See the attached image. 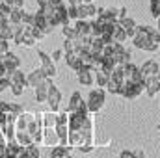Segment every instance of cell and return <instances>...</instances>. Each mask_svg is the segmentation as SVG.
<instances>
[{"label": "cell", "mask_w": 160, "mask_h": 158, "mask_svg": "<svg viewBox=\"0 0 160 158\" xmlns=\"http://www.w3.org/2000/svg\"><path fill=\"white\" fill-rule=\"evenodd\" d=\"M153 30H155V26H147V24H145V26H136V36H134L130 41H132V43H134V47H136V48H140V50L157 52L160 45L151 39Z\"/></svg>", "instance_id": "1"}, {"label": "cell", "mask_w": 160, "mask_h": 158, "mask_svg": "<svg viewBox=\"0 0 160 158\" xmlns=\"http://www.w3.org/2000/svg\"><path fill=\"white\" fill-rule=\"evenodd\" d=\"M106 102V91L102 87H97V89H91L89 95H88V101H86V106L89 110V114H99V110H102Z\"/></svg>", "instance_id": "2"}, {"label": "cell", "mask_w": 160, "mask_h": 158, "mask_svg": "<svg viewBox=\"0 0 160 158\" xmlns=\"http://www.w3.org/2000/svg\"><path fill=\"white\" fill-rule=\"evenodd\" d=\"M38 58H39V67L43 69V73L47 75V78H54L58 75V69H56V62H52V58L43 52V50H38Z\"/></svg>", "instance_id": "3"}, {"label": "cell", "mask_w": 160, "mask_h": 158, "mask_svg": "<svg viewBox=\"0 0 160 158\" xmlns=\"http://www.w3.org/2000/svg\"><path fill=\"white\" fill-rule=\"evenodd\" d=\"M143 91H145V86H143V84H130V82H125V84L121 86L119 95L125 97V99H128V101H132V99L140 97Z\"/></svg>", "instance_id": "4"}, {"label": "cell", "mask_w": 160, "mask_h": 158, "mask_svg": "<svg viewBox=\"0 0 160 158\" xmlns=\"http://www.w3.org/2000/svg\"><path fill=\"white\" fill-rule=\"evenodd\" d=\"M41 145H45V147H56V145H62L60 136H58V132H56L54 126H43Z\"/></svg>", "instance_id": "5"}, {"label": "cell", "mask_w": 160, "mask_h": 158, "mask_svg": "<svg viewBox=\"0 0 160 158\" xmlns=\"http://www.w3.org/2000/svg\"><path fill=\"white\" fill-rule=\"evenodd\" d=\"M95 69L91 67V65H82V69L77 71V77H78V82L82 86H86V87H89V86H93L95 84Z\"/></svg>", "instance_id": "6"}, {"label": "cell", "mask_w": 160, "mask_h": 158, "mask_svg": "<svg viewBox=\"0 0 160 158\" xmlns=\"http://www.w3.org/2000/svg\"><path fill=\"white\" fill-rule=\"evenodd\" d=\"M97 19L102 24H114L118 21V7H101L97 11Z\"/></svg>", "instance_id": "7"}, {"label": "cell", "mask_w": 160, "mask_h": 158, "mask_svg": "<svg viewBox=\"0 0 160 158\" xmlns=\"http://www.w3.org/2000/svg\"><path fill=\"white\" fill-rule=\"evenodd\" d=\"M47 104H48V108H50L52 112H58V108H60V104H62V91H60L54 84H52V86H50V89H48Z\"/></svg>", "instance_id": "8"}, {"label": "cell", "mask_w": 160, "mask_h": 158, "mask_svg": "<svg viewBox=\"0 0 160 158\" xmlns=\"http://www.w3.org/2000/svg\"><path fill=\"white\" fill-rule=\"evenodd\" d=\"M2 63H4V67H6V71H8V77H9L15 69H21V60H19V56L13 54V52H6V54L2 56Z\"/></svg>", "instance_id": "9"}, {"label": "cell", "mask_w": 160, "mask_h": 158, "mask_svg": "<svg viewBox=\"0 0 160 158\" xmlns=\"http://www.w3.org/2000/svg\"><path fill=\"white\" fill-rule=\"evenodd\" d=\"M52 84H54L52 78H45L41 84H38V86L34 87V91H36V101H38V102H47V95H48V89H50Z\"/></svg>", "instance_id": "10"}, {"label": "cell", "mask_w": 160, "mask_h": 158, "mask_svg": "<svg viewBox=\"0 0 160 158\" xmlns=\"http://www.w3.org/2000/svg\"><path fill=\"white\" fill-rule=\"evenodd\" d=\"M78 9V19H91V17H97V7L93 2H82L80 6H77Z\"/></svg>", "instance_id": "11"}, {"label": "cell", "mask_w": 160, "mask_h": 158, "mask_svg": "<svg viewBox=\"0 0 160 158\" xmlns=\"http://www.w3.org/2000/svg\"><path fill=\"white\" fill-rule=\"evenodd\" d=\"M34 117H36V114H32V112H21L15 117V130H26L28 125L34 121Z\"/></svg>", "instance_id": "12"}, {"label": "cell", "mask_w": 160, "mask_h": 158, "mask_svg": "<svg viewBox=\"0 0 160 158\" xmlns=\"http://www.w3.org/2000/svg\"><path fill=\"white\" fill-rule=\"evenodd\" d=\"M0 110H2L4 114L11 116V117H17L21 112H24V108H22L21 104H17V102H8V101H2V102H0Z\"/></svg>", "instance_id": "13"}, {"label": "cell", "mask_w": 160, "mask_h": 158, "mask_svg": "<svg viewBox=\"0 0 160 158\" xmlns=\"http://www.w3.org/2000/svg\"><path fill=\"white\" fill-rule=\"evenodd\" d=\"M63 62H65V65L69 67V69H73L75 73L78 71V69H82V60H80L78 56H77V52H65L63 54Z\"/></svg>", "instance_id": "14"}, {"label": "cell", "mask_w": 160, "mask_h": 158, "mask_svg": "<svg viewBox=\"0 0 160 158\" xmlns=\"http://www.w3.org/2000/svg\"><path fill=\"white\" fill-rule=\"evenodd\" d=\"M47 78V75L43 73V69L41 67H38V69H34L32 73H28V77H26V84H28V87H36L38 84H41L43 80Z\"/></svg>", "instance_id": "15"}, {"label": "cell", "mask_w": 160, "mask_h": 158, "mask_svg": "<svg viewBox=\"0 0 160 158\" xmlns=\"http://www.w3.org/2000/svg\"><path fill=\"white\" fill-rule=\"evenodd\" d=\"M158 91H160V80L157 78V75L155 77H147L145 78V93L149 97H157Z\"/></svg>", "instance_id": "16"}, {"label": "cell", "mask_w": 160, "mask_h": 158, "mask_svg": "<svg viewBox=\"0 0 160 158\" xmlns=\"http://www.w3.org/2000/svg\"><path fill=\"white\" fill-rule=\"evenodd\" d=\"M75 30H77V37L91 36V21H88V19H77Z\"/></svg>", "instance_id": "17"}, {"label": "cell", "mask_w": 160, "mask_h": 158, "mask_svg": "<svg viewBox=\"0 0 160 158\" xmlns=\"http://www.w3.org/2000/svg\"><path fill=\"white\" fill-rule=\"evenodd\" d=\"M160 65L158 62H155V60H147V62H143V65L140 67V71H142V75L147 78V77H155L157 73H158Z\"/></svg>", "instance_id": "18"}, {"label": "cell", "mask_w": 160, "mask_h": 158, "mask_svg": "<svg viewBox=\"0 0 160 158\" xmlns=\"http://www.w3.org/2000/svg\"><path fill=\"white\" fill-rule=\"evenodd\" d=\"M71 145H56V147H50V155L48 158H67L71 153Z\"/></svg>", "instance_id": "19"}, {"label": "cell", "mask_w": 160, "mask_h": 158, "mask_svg": "<svg viewBox=\"0 0 160 158\" xmlns=\"http://www.w3.org/2000/svg\"><path fill=\"white\" fill-rule=\"evenodd\" d=\"M112 39L118 41V43H125V41L128 39V37H127V32H125V28L121 26L118 21H116V22H114V26H112Z\"/></svg>", "instance_id": "20"}, {"label": "cell", "mask_w": 160, "mask_h": 158, "mask_svg": "<svg viewBox=\"0 0 160 158\" xmlns=\"http://www.w3.org/2000/svg\"><path fill=\"white\" fill-rule=\"evenodd\" d=\"M13 140L21 145V147H26V145H30V143H34L32 141V136L28 134V130H15V136H13Z\"/></svg>", "instance_id": "21"}, {"label": "cell", "mask_w": 160, "mask_h": 158, "mask_svg": "<svg viewBox=\"0 0 160 158\" xmlns=\"http://www.w3.org/2000/svg\"><path fill=\"white\" fill-rule=\"evenodd\" d=\"M80 106H84V99H82L80 91H75V93L71 95V99H69V108H67V112H77Z\"/></svg>", "instance_id": "22"}, {"label": "cell", "mask_w": 160, "mask_h": 158, "mask_svg": "<svg viewBox=\"0 0 160 158\" xmlns=\"http://www.w3.org/2000/svg\"><path fill=\"white\" fill-rule=\"evenodd\" d=\"M9 82H11V84H19V86L28 87V84H26V77H24V73H22L21 69H15V71L9 75ZM11 84H9V86H11Z\"/></svg>", "instance_id": "23"}, {"label": "cell", "mask_w": 160, "mask_h": 158, "mask_svg": "<svg viewBox=\"0 0 160 158\" xmlns=\"http://www.w3.org/2000/svg\"><path fill=\"white\" fill-rule=\"evenodd\" d=\"M56 17H58V21H60V24L63 26V24H69V13H67V6L65 4H62V6H58L56 7Z\"/></svg>", "instance_id": "24"}, {"label": "cell", "mask_w": 160, "mask_h": 158, "mask_svg": "<svg viewBox=\"0 0 160 158\" xmlns=\"http://www.w3.org/2000/svg\"><path fill=\"white\" fill-rule=\"evenodd\" d=\"M19 149H21V145L15 140H8L6 141V156L8 158H15L17 153H19Z\"/></svg>", "instance_id": "25"}, {"label": "cell", "mask_w": 160, "mask_h": 158, "mask_svg": "<svg viewBox=\"0 0 160 158\" xmlns=\"http://www.w3.org/2000/svg\"><path fill=\"white\" fill-rule=\"evenodd\" d=\"M0 39L13 41V32H11V24H9V21L0 22Z\"/></svg>", "instance_id": "26"}, {"label": "cell", "mask_w": 160, "mask_h": 158, "mask_svg": "<svg viewBox=\"0 0 160 158\" xmlns=\"http://www.w3.org/2000/svg\"><path fill=\"white\" fill-rule=\"evenodd\" d=\"M108 78H110V73L99 69V71L95 73V84H97V87H102V89H104L106 84H108Z\"/></svg>", "instance_id": "27"}, {"label": "cell", "mask_w": 160, "mask_h": 158, "mask_svg": "<svg viewBox=\"0 0 160 158\" xmlns=\"http://www.w3.org/2000/svg\"><path fill=\"white\" fill-rule=\"evenodd\" d=\"M22 11H24V9H13V7H11L9 17H8L9 24H21V21H22Z\"/></svg>", "instance_id": "28"}, {"label": "cell", "mask_w": 160, "mask_h": 158, "mask_svg": "<svg viewBox=\"0 0 160 158\" xmlns=\"http://www.w3.org/2000/svg\"><path fill=\"white\" fill-rule=\"evenodd\" d=\"M121 86H123V84H119L118 80H114L112 77H110V78H108V84H106V91H110L112 95H119Z\"/></svg>", "instance_id": "29"}, {"label": "cell", "mask_w": 160, "mask_h": 158, "mask_svg": "<svg viewBox=\"0 0 160 158\" xmlns=\"http://www.w3.org/2000/svg\"><path fill=\"white\" fill-rule=\"evenodd\" d=\"M118 22H119L121 26L125 28V32H128V30L136 28V22H134V19H132V17H128V15H127V17H123V19H119Z\"/></svg>", "instance_id": "30"}, {"label": "cell", "mask_w": 160, "mask_h": 158, "mask_svg": "<svg viewBox=\"0 0 160 158\" xmlns=\"http://www.w3.org/2000/svg\"><path fill=\"white\" fill-rule=\"evenodd\" d=\"M62 32H63V36H65L67 39H77V30H75V26H71V24H63Z\"/></svg>", "instance_id": "31"}, {"label": "cell", "mask_w": 160, "mask_h": 158, "mask_svg": "<svg viewBox=\"0 0 160 158\" xmlns=\"http://www.w3.org/2000/svg\"><path fill=\"white\" fill-rule=\"evenodd\" d=\"M149 9H151V15L157 19L160 17V0H151L149 2Z\"/></svg>", "instance_id": "32"}, {"label": "cell", "mask_w": 160, "mask_h": 158, "mask_svg": "<svg viewBox=\"0 0 160 158\" xmlns=\"http://www.w3.org/2000/svg\"><path fill=\"white\" fill-rule=\"evenodd\" d=\"M62 48H63V52H75V50H77V43H75V39H67V37H65Z\"/></svg>", "instance_id": "33"}, {"label": "cell", "mask_w": 160, "mask_h": 158, "mask_svg": "<svg viewBox=\"0 0 160 158\" xmlns=\"http://www.w3.org/2000/svg\"><path fill=\"white\" fill-rule=\"evenodd\" d=\"M30 34H32V37L36 41H41L45 37V32H43L41 28H38V26H32V28H30Z\"/></svg>", "instance_id": "34"}, {"label": "cell", "mask_w": 160, "mask_h": 158, "mask_svg": "<svg viewBox=\"0 0 160 158\" xmlns=\"http://www.w3.org/2000/svg\"><path fill=\"white\" fill-rule=\"evenodd\" d=\"M22 24L26 26H34V13H28V11H22Z\"/></svg>", "instance_id": "35"}, {"label": "cell", "mask_w": 160, "mask_h": 158, "mask_svg": "<svg viewBox=\"0 0 160 158\" xmlns=\"http://www.w3.org/2000/svg\"><path fill=\"white\" fill-rule=\"evenodd\" d=\"M9 89H11V93H13L15 97H21V95L24 93V89H26V87H24V86H19V84H11V86H9Z\"/></svg>", "instance_id": "36"}, {"label": "cell", "mask_w": 160, "mask_h": 158, "mask_svg": "<svg viewBox=\"0 0 160 158\" xmlns=\"http://www.w3.org/2000/svg\"><path fill=\"white\" fill-rule=\"evenodd\" d=\"M9 77H0V93H4L6 89H9Z\"/></svg>", "instance_id": "37"}, {"label": "cell", "mask_w": 160, "mask_h": 158, "mask_svg": "<svg viewBox=\"0 0 160 158\" xmlns=\"http://www.w3.org/2000/svg\"><path fill=\"white\" fill-rule=\"evenodd\" d=\"M67 13H69V19H71V21H77V19H78V9H77V6H67Z\"/></svg>", "instance_id": "38"}, {"label": "cell", "mask_w": 160, "mask_h": 158, "mask_svg": "<svg viewBox=\"0 0 160 158\" xmlns=\"http://www.w3.org/2000/svg\"><path fill=\"white\" fill-rule=\"evenodd\" d=\"M6 52H9V41L0 39V56H4Z\"/></svg>", "instance_id": "39"}, {"label": "cell", "mask_w": 160, "mask_h": 158, "mask_svg": "<svg viewBox=\"0 0 160 158\" xmlns=\"http://www.w3.org/2000/svg\"><path fill=\"white\" fill-rule=\"evenodd\" d=\"M63 54H65V52H63V48H58V50H54V52L50 54V58H52V62H58V60H62V58H63Z\"/></svg>", "instance_id": "40"}, {"label": "cell", "mask_w": 160, "mask_h": 158, "mask_svg": "<svg viewBox=\"0 0 160 158\" xmlns=\"http://www.w3.org/2000/svg\"><path fill=\"white\" fill-rule=\"evenodd\" d=\"M13 9H24V0H11Z\"/></svg>", "instance_id": "41"}, {"label": "cell", "mask_w": 160, "mask_h": 158, "mask_svg": "<svg viewBox=\"0 0 160 158\" xmlns=\"http://www.w3.org/2000/svg\"><path fill=\"white\" fill-rule=\"evenodd\" d=\"M119 158H134V151L125 149V151H121V153H119Z\"/></svg>", "instance_id": "42"}, {"label": "cell", "mask_w": 160, "mask_h": 158, "mask_svg": "<svg viewBox=\"0 0 160 158\" xmlns=\"http://www.w3.org/2000/svg\"><path fill=\"white\" fill-rule=\"evenodd\" d=\"M127 17V7H118V21Z\"/></svg>", "instance_id": "43"}, {"label": "cell", "mask_w": 160, "mask_h": 158, "mask_svg": "<svg viewBox=\"0 0 160 158\" xmlns=\"http://www.w3.org/2000/svg\"><path fill=\"white\" fill-rule=\"evenodd\" d=\"M134 158H147V155H145L142 149H136V151H134Z\"/></svg>", "instance_id": "44"}, {"label": "cell", "mask_w": 160, "mask_h": 158, "mask_svg": "<svg viewBox=\"0 0 160 158\" xmlns=\"http://www.w3.org/2000/svg\"><path fill=\"white\" fill-rule=\"evenodd\" d=\"M0 77H8V71H6V67L2 63V56H0Z\"/></svg>", "instance_id": "45"}, {"label": "cell", "mask_w": 160, "mask_h": 158, "mask_svg": "<svg viewBox=\"0 0 160 158\" xmlns=\"http://www.w3.org/2000/svg\"><path fill=\"white\" fill-rule=\"evenodd\" d=\"M69 2V6H80L82 4V0H67Z\"/></svg>", "instance_id": "46"}, {"label": "cell", "mask_w": 160, "mask_h": 158, "mask_svg": "<svg viewBox=\"0 0 160 158\" xmlns=\"http://www.w3.org/2000/svg\"><path fill=\"white\" fill-rule=\"evenodd\" d=\"M0 158H6V145H0Z\"/></svg>", "instance_id": "47"}, {"label": "cell", "mask_w": 160, "mask_h": 158, "mask_svg": "<svg viewBox=\"0 0 160 158\" xmlns=\"http://www.w3.org/2000/svg\"><path fill=\"white\" fill-rule=\"evenodd\" d=\"M38 2V6H45V4H48V0H36Z\"/></svg>", "instance_id": "48"}, {"label": "cell", "mask_w": 160, "mask_h": 158, "mask_svg": "<svg viewBox=\"0 0 160 158\" xmlns=\"http://www.w3.org/2000/svg\"><path fill=\"white\" fill-rule=\"evenodd\" d=\"M0 2H4V4H9V6H11V0H0Z\"/></svg>", "instance_id": "49"}, {"label": "cell", "mask_w": 160, "mask_h": 158, "mask_svg": "<svg viewBox=\"0 0 160 158\" xmlns=\"http://www.w3.org/2000/svg\"><path fill=\"white\" fill-rule=\"evenodd\" d=\"M157 78H158V80H160V69H158V73H157Z\"/></svg>", "instance_id": "50"}, {"label": "cell", "mask_w": 160, "mask_h": 158, "mask_svg": "<svg viewBox=\"0 0 160 158\" xmlns=\"http://www.w3.org/2000/svg\"><path fill=\"white\" fill-rule=\"evenodd\" d=\"M82 2H93V0H82Z\"/></svg>", "instance_id": "51"}, {"label": "cell", "mask_w": 160, "mask_h": 158, "mask_svg": "<svg viewBox=\"0 0 160 158\" xmlns=\"http://www.w3.org/2000/svg\"><path fill=\"white\" fill-rule=\"evenodd\" d=\"M158 132H160V123H158Z\"/></svg>", "instance_id": "52"}, {"label": "cell", "mask_w": 160, "mask_h": 158, "mask_svg": "<svg viewBox=\"0 0 160 158\" xmlns=\"http://www.w3.org/2000/svg\"><path fill=\"white\" fill-rule=\"evenodd\" d=\"M118 158H119V156H118Z\"/></svg>", "instance_id": "53"}]
</instances>
